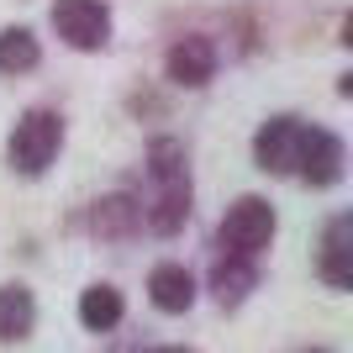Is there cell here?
<instances>
[{
	"label": "cell",
	"mask_w": 353,
	"mask_h": 353,
	"mask_svg": "<svg viewBox=\"0 0 353 353\" xmlns=\"http://www.w3.org/2000/svg\"><path fill=\"white\" fill-rule=\"evenodd\" d=\"M59 143H63V121L53 117V111L21 117L16 132H11V169L16 174H43L48 163L59 159Z\"/></svg>",
	"instance_id": "cell-1"
},
{
	"label": "cell",
	"mask_w": 353,
	"mask_h": 353,
	"mask_svg": "<svg viewBox=\"0 0 353 353\" xmlns=\"http://www.w3.org/2000/svg\"><path fill=\"white\" fill-rule=\"evenodd\" d=\"M221 253H259L269 248V237H274V211H269V201H259V195H243L227 216H221Z\"/></svg>",
	"instance_id": "cell-2"
},
{
	"label": "cell",
	"mask_w": 353,
	"mask_h": 353,
	"mask_svg": "<svg viewBox=\"0 0 353 353\" xmlns=\"http://www.w3.org/2000/svg\"><path fill=\"white\" fill-rule=\"evenodd\" d=\"M53 32H59L69 48H79V53L105 48V37H111V11H105V0H59V6H53Z\"/></svg>",
	"instance_id": "cell-3"
},
{
	"label": "cell",
	"mask_w": 353,
	"mask_h": 353,
	"mask_svg": "<svg viewBox=\"0 0 353 353\" xmlns=\"http://www.w3.org/2000/svg\"><path fill=\"white\" fill-rule=\"evenodd\" d=\"M343 163H348V153H343V143L332 132H301V153H295V174L306 179L311 190H327V185H338L343 179Z\"/></svg>",
	"instance_id": "cell-4"
},
{
	"label": "cell",
	"mask_w": 353,
	"mask_h": 353,
	"mask_svg": "<svg viewBox=\"0 0 353 353\" xmlns=\"http://www.w3.org/2000/svg\"><path fill=\"white\" fill-rule=\"evenodd\" d=\"M137 211H143V227L153 237H174L190 221V179H153V195Z\"/></svg>",
	"instance_id": "cell-5"
},
{
	"label": "cell",
	"mask_w": 353,
	"mask_h": 353,
	"mask_svg": "<svg viewBox=\"0 0 353 353\" xmlns=\"http://www.w3.org/2000/svg\"><path fill=\"white\" fill-rule=\"evenodd\" d=\"M301 121L280 117V121H269L264 132L253 137V159H259V169L264 174H295V153H301Z\"/></svg>",
	"instance_id": "cell-6"
},
{
	"label": "cell",
	"mask_w": 353,
	"mask_h": 353,
	"mask_svg": "<svg viewBox=\"0 0 353 353\" xmlns=\"http://www.w3.org/2000/svg\"><path fill=\"white\" fill-rule=\"evenodd\" d=\"M148 301L163 311V316H185L195 306V280L185 264H159L153 280H148Z\"/></svg>",
	"instance_id": "cell-7"
},
{
	"label": "cell",
	"mask_w": 353,
	"mask_h": 353,
	"mask_svg": "<svg viewBox=\"0 0 353 353\" xmlns=\"http://www.w3.org/2000/svg\"><path fill=\"white\" fill-rule=\"evenodd\" d=\"M211 74H216V48L206 43V37H179L174 48H169V79L174 85H206Z\"/></svg>",
	"instance_id": "cell-8"
},
{
	"label": "cell",
	"mask_w": 353,
	"mask_h": 353,
	"mask_svg": "<svg viewBox=\"0 0 353 353\" xmlns=\"http://www.w3.org/2000/svg\"><path fill=\"white\" fill-rule=\"evenodd\" d=\"M322 280L332 290H353V216H338L322 243Z\"/></svg>",
	"instance_id": "cell-9"
},
{
	"label": "cell",
	"mask_w": 353,
	"mask_h": 353,
	"mask_svg": "<svg viewBox=\"0 0 353 353\" xmlns=\"http://www.w3.org/2000/svg\"><path fill=\"white\" fill-rule=\"evenodd\" d=\"M253 285H259V269H253L248 253H227V259H216V269H211V290H216L221 306H237Z\"/></svg>",
	"instance_id": "cell-10"
},
{
	"label": "cell",
	"mask_w": 353,
	"mask_h": 353,
	"mask_svg": "<svg viewBox=\"0 0 353 353\" xmlns=\"http://www.w3.org/2000/svg\"><path fill=\"white\" fill-rule=\"evenodd\" d=\"M37 322V306H32V295L21 285H6L0 290V343H21Z\"/></svg>",
	"instance_id": "cell-11"
},
{
	"label": "cell",
	"mask_w": 353,
	"mask_h": 353,
	"mask_svg": "<svg viewBox=\"0 0 353 353\" xmlns=\"http://www.w3.org/2000/svg\"><path fill=\"white\" fill-rule=\"evenodd\" d=\"M79 322H85L90 332H111V327L121 322V295L111 290V285H90V290L79 295Z\"/></svg>",
	"instance_id": "cell-12"
},
{
	"label": "cell",
	"mask_w": 353,
	"mask_h": 353,
	"mask_svg": "<svg viewBox=\"0 0 353 353\" xmlns=\"http://www.w3.org/2000/svg\"><path fill=\"white\" fill-rule=\"evenodd\" d=\"M27 69H37V37L27 27L0 32V74H27Z\"/></svg>",
	"instance_id": "cell-13"
},
{
	"label": "cell",
	"mask_w": 353,
	"mask_h": 353,
	"mask_svg": "<svg viewBox=\"0 0 353 353\" xmlns=\"http://www.w3.org/2000/svg\"><path fill=\"white\" fill-rule=\"evenodd\" d=\"M137 221H143V211H137L127 195H105L101 206H95V232L101 237H127Z\"/></svg>",
	"instance_id": "cell-14"
}]
</instances>
